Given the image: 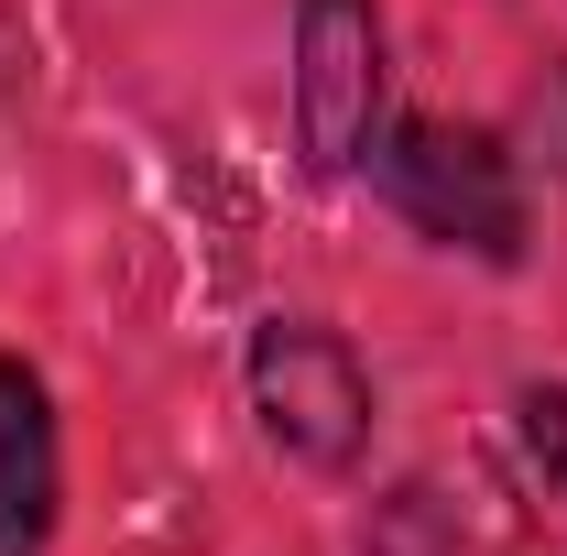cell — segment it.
Segmentation results:
<instances>
[{
    "label": "cell",
    "mask_w": 567,
    "mask_h": 556,
    "mask_svg": "<svg viewBox=\"0 0 567 556\" xmlns=\"http://www.w3.org/2000/svg\"><path fill=\"white\" fill-rule=\"evenodd\" d=\"M382 186L393 208L415 218L425 240L447 251H481V262H524V186H513V153L470 121H404L382 153Z\"/></svg>",
    "instance_id": "1"
},
{
    "label": "cell",
    "mask_w": 567,
    "mask_h": 556,
    "mask_svg": "<svg viewBox=\"0 0 567 556\" xmlns=\"http://www.w3.org/2000/svg\"><path fill=\"white\" fill-rule=\"evenodd\" d=\"M382 11L371 0H295V142L317 175H350L382 142Z\"/></svg>",
    "instance_id": "3"
},
{
    "label": "cell",
    "mask_w": 567,
    "mask_h": 556,
    "mask_svg": "<svg viewBox=\"0 0 567 556\" xmlns=\"http://www.w3.org/2000/svg\"><path fill=\"white\" fill-rule=\"evenodd\" d=\"M55 491H66L55 404H44V382H33L22 360H0V556H44Z\"/></svg>",
    "instance_id": "4"
},
{
    "label": "cell",
    "mask_w": 567,
    "mask_h": 556,
    "mask_svg": "<svg viewBox=\"0 0 567 556\" xmlns=\"http://www.w3.org/2000/svg\"><path fill=\"white\" fill-rule=\"evenodd\" d=\"M524 447H535L546 470H567V382L557 393H524Z\"/></svg>",
    "instance_id": "5"
},
{
    "label": "cell",
    "mask_w": 567,
    "mask_h": 556,
    "mask_svg": "<svg viewBox=\"0 0 567 556\" xmlns=\"http://www.w3.org/2000/svg\"><path fill=\"white\" fill-rule=\"evenodd\" d=\"M251 415H262V436H274L284 459L350 470L360 447H371V371H360V349L339 328L274 317L251 339Z\"/></svg>",
    "instance_id": "2"
}]
</instances>
